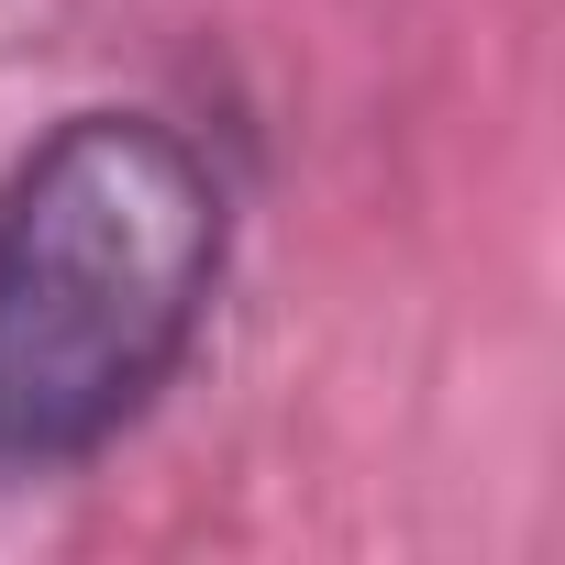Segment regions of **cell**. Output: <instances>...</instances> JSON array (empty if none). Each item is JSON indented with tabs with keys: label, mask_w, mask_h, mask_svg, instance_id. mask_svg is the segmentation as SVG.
I'll return each mask as SVG.
<instances>
[{
	"label": "cell",
	"mask_w": 565,
	"mask_h": 565,
	"mask_svg": "<svg viewBox=\"0 0 565 565\" xmlns=\"http://www.w3.org/2000/svg\"><path fill=\"white\" fill-rule=\"evenodd\" d=\"M233 189L167 111L89 100L0 167V466H89L189 366Z\"/></svg>",
	"instance_id": "obj_1"
}]
</instances>
